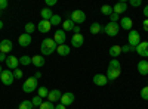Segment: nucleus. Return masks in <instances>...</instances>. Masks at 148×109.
Here are the masks:
<instances>
[{
	"mask_svg": "<svg viewBox=\"0 0 148 109\" xmlns=\"http://www.w3.org/2000/svg\"><path fill=\"white\" fill-rule=\"evenodd\" d=\"M34 106H33V102L31 100H22L21 103H19V106H18V109H33Z\"/></svg>",
	"mask_w": 148,
	"mask_h": 109,
	"instance_id": "bb28decb",
	"label": "nucleus"
},
{
	"mask_svg": "<svg viewBox=\"0 0 148 109\" xmlns=\"http://www.w3.org/2000/svg\"><path fill=\"white\" fill-rule=\"evenodd\" d=\"M3 28V21H0V30Z\"/></svg>",
	"mask_w": 148,
	"mask_h": 109,
	"instance_id": "09e8293b",
	"label": "nucleus"
},
{
	"mask_svg": "<svg viewBox=\"0 0 148 109\" xmlns=\"http://www.w3.org/2000/svg\"><path fill=\"white\" fill-rule=\"evenodd\" d=\"M40 15H42V19L43 21H51V18L53 16L52 9H49V7H43L42 12H40Z\"/></svg>",
	"mask_w": 148,
	"mask_h": 109,
	"instance_id": "b1692460",
	"label": "nucleus"
},
{
	"mask_svg": "<svg viewBox=\"0 0 148 109\" xmlns=\"http://www.w3.org/2000/svg\"><path fill=\"white\" fill-rule=\"evenodd\" d=\"M59 24H61V16L59 15H53L51 18V25L53 27V25H59Z\"/></svg>",
	"mask_w": 148,
	"mask_h": 109,
	"instance_id": "72a5a7b5",
	"label": "nucleus"
},
{
	"mask_svg": "<svg viewBox=\"0 0 148 109\" xmlns=\"http://www.w3.org/2000/svg\"><path fill=\"white\" fill-rule=\"evenodd\" d=\"M121 74V65L119 62V59H111L108 64V71H107V78L108 81H114L120 77Z\"/></svg>",
	"mask_w": 148,
	"mask_h": 109,
	"instance_id": "f257e3e1",
	"label": "nucleus"
},
{
	"mask_svg": "<svg viewBox=\"0 0 148 109\" xmlns=\"http://www.w3.org/2000/svg\"><path fill=\"white\" fill-rule=\"evenodd\" d=\"M135 52H136L139 56H142V58H148V41H141L136 46Z\"/></svg>",
	"mask_w": 148,
	"mask_h": 109,
	"instance_id": "1a4fd4ad",
	"label": "nucleus"
},
{
	"mask_svg": "<svg viewBox=\"0 0 148 109\" xmlns=\"http://www.w3.org/2000/svg\"><path fill=\"white\" fill-rule=\"evenodd\" d=\"M101 12H102L104 15L110 16L111 14H113V6H110V5H104V6L101 7Z\"/></svg>",
	"mask_w": 148,
	"mask_h": 109,
	"instance_id": "c85d7f7f",
	"label": "nucleus"
},
{
	"mask_svg": "<svg viewBox=\"0 0 148 109\" xmlns=\"http://www.w3.org/2000/svg\"><path fill=\"white\" fill-rule=\"evenodd\" d=\"M83 43H84V39H83L82 34H74L73 37H71V44H73V47H82Z\"/></svg>",
	"mask_w": 148,
	"mask_h": 109,
	"instance_id": "6ab92c4d",
	"label": "nucleus"
},
{
	"mask_svg": "<svg viewBox=\"0 0 148 109\" xmlns=\"http://www.w3.org/2000/svg\"><path fill=\"white\" fill-rule=\"evenodd\" d=\"M74 99H76V97H74V94L73 93H64L62 96H61V103H62L64 106H70V105H73L74 103Z\"/></svg>",
	"mask_w": 148,
	"mask_h": 109,
	"instance_id": "f8f14e48",
	"label": "nucleus"
},
{
	"mask_svg": "<svg viewBox=\"0 0 148 109\" xmlns=\"http://www.w3.org/2000/svg\"><path fill=\"white\" fill-rule=\"evenodd\" d=\"M14 75H15V78H18V80H21L22 78V71L21 69H15V72H14Z\"/></svg>",
	"mask_w": 148,
	"mask_h": 109,
	"instance_id": "4c0bfd02",
	"label": "nucleus"
},
{
	"mask_svg": "<svg viewBox=\"0 0 148 109\" xmlns=\"http://www.w3.org/2000/svg\"><path fill=\"white\" fill-rule=\"evenodd\" d=\"M19 64H21V65H24V66H28V65L31 64V58H30V56H27V55L21 56V58H19Z\"/></svg>",
	"mask_w": 148,
	"mask_h": 109,
	"instance_id": "cd10ccee",
	"label": "nucleus"
},
{
	"mask_svg": "<svg viewBox=\"0 0 148 109\" xmlns=\"http://www.w3.org/2000/svg\"><path fill=\"white\" fill-rule=\"evenodd\" d=\"M142 28L148 32V19H144V22H142Z\"/></svg>",
	"mask_w": 148,
	"mask_h": 109,
	"instance_id": "79ce46f5",
	"label": "nucleus"
},
{
	"mask_svg": "<svg viewBox=\"0 0 148 109\" xmlns=\"http://www.w3.org/2000/svg\"><path fill=\"white\" fill-rule=\"evenodd\" d=\"M70 46H67V44H61V46H58L56 47V52H58V55L59 56H68L70 55Z\"/></svg>",
	"mask_w": 148,
	"mask_h": 109,
	"instance_id": "4be33fe9",
	"label": "nucleus"
},
{
	"mask_svg": "<svg viewBox=\"0 0 148 109\" xmlns=\"http://www.w3.org/2000/svg\"><path fill=\"white\" fill-rule=\"evenodd\" d=\"M6 59H8V56H6L5 53H0V62H3V60L6 62Z\"/></svg>",
	"mask_w": 148,
	"mask_h": 109,
	"instance_id": "49530a36",
	"label": "nucleus"
},
{
	"mask_svg": "<svg viewBox=\"0 0 148 109\" xmlns=\"http://www.w3.org/2000/svg\"><path fill=\"white\" fill-rule=\"evenodd\" d=\"M56 43L53 41V39H45L42 41V46H40V50H42V55L43 56H49L52 55L53 52H56Z\"/></svg>",
	"mask_w": 148,
	"mask_h": 109,
	"instance_id": "f03ea898",
	"label": "nucleus"
},
{
	"mask_svg": "<svg viewBox=\"0 0 148 109\" xmlns=\"http://www.w3.org/2000/svg\"><path fill=\"white\" fill-rule=\"evenodd\" d=\"M61 96H62V93H61L58 89H53V90H51L49 91V94H47V100L49 102H58V100H61Z\"/></svg>",
	"mask_w": 148,
	"mask_h": 109,
	"instance_id": "2eb2a0df",
	"label": "nucleus"
},
{
	"mask_svg": "<svg viewBox=\"0 0 148 109\" xmlns=\"http://www.w3.org/2000/svg\"><path fill=\"white\" fill-rule=\"evenodd\" d=\"M0 15H2V10H0Z\"/></svg>",
	"mask_w": 148,
	"mask_h": 109,
	"instance_id": "3c124183",
	"label": "nucleus"
},
{
	"mask_svg": "<svg viewBox=\"0 0 148 109\" xmlns=\"http://www.w3.org/2000/svg\"><path fill=\"white\" fill-rule=\"evenodd\" d=\"M70 19L74 22V24H83L84 21H86V14L83 10H74V12H71V15H70Z\"/></svg>",
	"mask_w": 148,
	"mask_h": 109,
	"instance_id": "0eeeda50",
	"label": "nucleus"
},
{
	"mask_svg": "<svg viewBox=\"0 0 148 109\" xmlns=\"http://www.w3.org/2000/svg\"><path fill=\"white\" fill-rule=\"evenodd\" d=\"M126 9H127V5L125 2H119L117 5L113 6V12H114V14H117V15H121L123 12H126Z\"/></svg>",
	"mask_w": 148,
	"mask_h": 109,
	"instance_id": "412c9836",
	"label": "nucleus"
},
{
	"mask_svg": "<svg viewBox=\"0 0 148 109\" xmlns=\"http://www.w3.org/2000/svg\"><path fill=\"white\" fill-rule=\"evenodd\" d=\"M102 31L107 35H110V37H116V35L119 34V31H120V25H119V22H108Z\"/></svg>",
	"mask_w": 148,
	"mask_h": 109,
	"instance_id": "20e7f679",
	"label": "nucleus"
},
{
	"mask_svg": "<svg viewBox=\"0 0 148 109\" xmlns=\"http://www.w3.org/2000/svg\"><path fill=\"white\" fill-rule=\"evenodd\" d=\"M31 41H33L31 35H30V34H27V32L21 34V35H19V39H18V43H19V46H21V47H28V46L31 44Z\"/></svg>",
	"mask_w": 148,
	"mask_h": 109,
	"instance_id": "9b49d317",
	"label": "nucleus"
},
{
	"mask_svg": "<svg viewBox=\"0 0 148 109\" xmlns=\"http://www.w3.org/2000/svg\"><path fill=\"white\" fill-rule=\"evenodd\" d=\"M51 21H40L39 22V27H37V28H39V32H42V34H46V32H49V31H51Z\"/></svg>",
	"mask_w": 148,
	"mask_h": 109,
	"instance_id": "a211bd4d",
	"label": "nucleus"
},
{
	"mask_svg": "<svg viewBox=\"0 0 148 109\" xmlns=\"http://www.w3.org/2000/svg\"><path fill=\"white\" fill-rule=\"evenodd\" d=\"M104 28L101 27V24H98V22H93L92 25H90V32L92 34H99Z\"/></svg>",
	"mask_w": 148,
	"mask_h": 109,
	"instance_id": "a878e982",
	"label": "nucleus"
},
{
	"mask_svg": "<svg viewBox=\"0 0 148 109\" xmlns=\"http://www.w3.org/2000/svg\"><path fill=\"white\" fill-rule=\"evenodd\" d=\"M62 28H64V31L67 32V31H73V28H74V22L68 18V19H65L64 22H62Z\"/></svg>",
	"mask_w": 148,
	"mask_h": 109,
	"instance_id": "393cba45",
	"label": "nucleus"
},
{
	"mask_svg": "<svg viewBox=\"0 0 148 109\" xmlns=\"http://www.w3.org/2000/svg\"><path fill=\"white\" fill-rule=\"evenodd\" d=\"M136 69H138V72H139L141 75H144V77H145V75H148V60H145V59L139 60Z\"/></svg>",
	"mask_w": 148,
	"mask_h": 109,
	"instance_id": "dca6fc26",
	"label": "nucleus"
},
{
	"mask_svg": "<svg viewBox=\"0 0 148 109\" xmlns=\"http://www.w3.org/2000/svg\"><path fill=\"white\" fill-rule=\"evenodd\" d=\"M65 40H67L65 31H64V30H56V31H55V35H53V41L56 43V46L65 44Z\"/></svg>",
	"mask_w": 148,
	"mask_h": 109,
	"instance_id": "6e6552de",
	"label": "nucleus"
},
{
	"mask_svg": "<svg viewBox=\"0 0 148 109\" xmlns=\"http://www.w3.org/2000/svg\"><path fill=\"white\" fill-rule=\"evenodd\" d=\"M39 109H55V105L52 103V102H43L40 106H39Z\"/></svg>",
	"mask_w": 148,
	"mask_h": 109,
	"instance_id": "7c9ffc66",
	"label": "nucleus"
},
{
	"mask_svg": "<svg viewBox=\"0 0 148 109\" xmlns=\"http://www.w3.org/2000/svg\"><path fill=\"white\" fill-rule=\"evenodd\" d=\"M22 90L25 91V93H34L37 90V80L34 77L27 78V81L22 84Z\"/></svg>",
	"mask_w": 148,
	"mask_h": 109,
	"instance_id": "39448f33",
	"label": "nucleus"
},
{
	"mask_svg": "<svg viewBox=\"0 0 148 109\" xmlns=\"http://www.w3.org/2000/svg\"><path fill=\"white\" fill-rule=\"evenodd\" d=\"M12 41L10 40H2L0 41V53H9L10 50H12Z\"/></svg>",
	"mask_w": 148,
	"mask_h": 109,
	"instance_id": "f3484780",
	"label": "nucleus"
},
{
	"mask_svg": "<svg viewBox=\"0 0 148 109\" xmlns=\"http://www.w3.org/2000/svg\"><path fill=\"white\" fill-rule=\"evenodd\" d=\"M31 102H33V106H40V105L43 103V99L40 97L39 94H36L34 97H33V100H31Z\"/></svg>",
	"mask_w": 148,
	"mask_h": 109,
	"instance_id": "2f4dec72",
	"label": "nucleus"
},
{
	"mask_svg": "<svg viewBox=\"0 0 148 109\" xmlns=\"http://www.w3.org/2000/svg\"><path fill=\"white\" fill-rule=\"evenodd\" d=\"M129 3H130V6H132V7H138V6H141V5H142L141 0H130Z\"/></svg>",
	"mask_w": 148,
	"mask_h": 109,
	"instance_id": "e433bc0d",
	"label": "nucleus"
},
{
	"mask_svg": "<svg viewBox=\"0 0 148 109\" xmlns=\"http://www.w3.org/2000/svg\"><path fill=\"white\" fill-rule=\"evenodd\" d=\"M108 83H110V81H108L107 75H102V74H96V75H93V84H95V86L104 87V86H107Z\"/></svg>",
	"mask_w": 148,
	"mask_h": 109,
	"instance_id": "9d476101",
	"label": "nucleus"
},
{
	"mask_svg": "<svg viewBox=\"0 0 148 109\" xmlns=\"http://www.w3.org/2000/svg\"><path fill=\"white\" fill-rule=\"evenodd\" d=\"M141 97L144 99V100H148V86H145V87H142L141 89Z\"/></svg>",
	"mask_w": 148,
	"mask_h": 109,
	"instance_id": "f704fd0d",
	"label": "nucleus"
},
{
	"mask_svg": "<svg viewBox=\"0 0 148 109\" xmlns=\"http://www.w3.org/2000/svg\"><path fill=\"white\" fill-rule=\"evenodd\" d=\"M73 31H74V34H80V27H79V25H74Z\"/></svg>",
	"mask_w": 148,
	"mask_h": 109,
	"instance_id": "a18cd8bd",
	"label": "nucleus"
},
{
	"mask_svg": "<svg viewBox=\"0 0 148 109\" xmlns=\"http://www.w3.org/2000/svg\"><path fill=\"white\" fill-rule=\"evenodd\" d=\"M119 19H120V15L114 14V12L110 15V22H119Z\"/></svg>",
	"mask_w": 148,
	"mask_h": 109,
	"instance_id": "c9c22d12",
	"label": "nucleus"
},
{
	"mask_svg": "<svg viewBox=\"0 0 148 109\" xmlns=\"http://www.w3.org/2000/svg\"><path fill=\"white\" fill-rule=\"evenodd\" d=\"M55 5H56V0H46V7L51 9V7L55 6Z\"/></svg>",
	"mask_w": 148,
	"mask_h": 109,
	"instance_id": "58836bf2",
	"label": "nucleus"
},
{
	"mask_svg": "<svg viewBox=\"0 0 148 109\" xmlns=\"http://www.w3.org/2000/svg\"><path fill=\"white\" fill-rule=\"evenodd\" d=\"M55 109H67V106H64L62 103H59V105H56V106H55Z\"/></svg>",
	"mask_w": 148,
	"mask_h": 109,
	"instance_id": "de8ad7c7",
	"label": "nucleus"
},
{
	"mask_svg": "<svg viewBox=\"0 0 148 109\" xmlns=\"http://www.w3.org/2000/svg\"><path fill=\"white\" fill-rule=\"evenodd\" d=\"M34 78H36L37 81H39V80L42 78V72H39V71H37V72H36V74H34Z\"/></svg>",
	"mask_w": 148,
	"mask_h": 109,
	"instance_id": "c03bdc74",
	"label": "nucleus"
},
{
	"mask_svg": "<svg viewBox=\"0 0 148 109\" xmlns=\"http://www.w3.org/2000/svg\"><path fill=\"white\" fill-rule=\"evenodd\" d=\"M142 14H144V16H145V19H148V5L144 7V12H142Z\"/></svg>",
	"mask_w": 148,
	"mask_h": 109,
	"instance_id": "37998d69",
	"label": "nucleus"
},
{
	"mask_svg": "<svg viewBox=\"0 0 148 109\" xmlns=\"http://www.w3.org/2000/svg\"><path fill=\"white\" fill-rule=\"evenodd\" d=\"M127 43L130 46V52H133L135 49H136V46L141 43V35L136 30H132L129 31V35H127Z\"/></svg>",
	"mask_w": 148,
	"mask_h": 109,
	"instance_id": "7ed1b4c3",
	"label": "nucleus"
},
{
	"mask_svg": "<svg viewBox=\"0 0 148 109\" xmlns=\"http://www.w3.org/2000/svg\"><path fill=\"white\" fill-rule=\"evenodd\" d=\"M31 64H33V65H36L37 68L43 66V65L46 64L45 56H43V55H36V56H33V58H31Z\"/></svg>",
	"mask_w": 148,
	"mask_h": 109,
	"instance_id": "aec40b11",
	"label": "nucleus"
},
{
	"mask_svg": "<svg viewBox=\"0 0 148 109\" xmlns=\"http://www.w3.org/2000/svg\"><path fill=\"white\" fill-rule=\"evenodd\" d=\"M2 71H3V68H2V66H0V74H2Z\"/></svg>",
	"mask_w": 148,
	"mask_h": 109,
	"instance_id": "8fccbe9b",
	"label": "nucleus"
},
{
	"mask_svg": "<svg viewBox=\"0 0 148 109\" xmlns=\"http://www.w3.org/2000/svg\"><path fill=\"white\" fill-rule=\"evenodd\" d=\"M119 25L123 28V30H127V31H132V27H133V21L129 18V16H123L119 22Z\"/></svg>",
	"mask_w": 148,
	"mask_h": 109,
	"instance_id": "ddd939ff",
	"label": "nucleus"
},
{
	"mask_svg": "<svg viewBox=\"0 0 148 109\" xmlns=\"http://www.w3.org/2000/svg\"><path fill=\"white\" fill-rule=\"evenodd\" d=\"M127 52H130V46L127 44V46H121V53H127Z\"/></svg>",
	"mask_w": 148,
	"mask_h": 109,
	"instance_id": "a19ab883",
	"label": "nucleus"
},
{
	"mask_svg": "<svg viewBox=\"0 0 148 109\" xmlns=\"http://www.w3.org/2000/svg\"><path fill=\"white\" fill-rule=\"evenodd\" d=\"M0 80H2V83L5 84V86H10V84H14L15 81V75L14 72L6 69V71H2V74H0Z\"/></svg>",
	"mask_w": 148,
	"mask_h": 109,
	"instance_id": "423d86ee",
	"label": "nucleus"
},
{
	"mask_svg": "<svg viewBox=\"0 0 148 109\" xmlns=\"http://www.w3.org/2000/svg\"><path fill=\"white\" fill-rule=\"evenodd\" d=\"M36 28H37V27L34 25L33 22H27V24H25V32H27V34H30V35L36 31Z\"/></svg>",
	"mask_w": 148,
	"mask_h": 109,
	"instance_id": "c756f323",
	"label": "nucleus"
},
{
	"mask_svg": "<svg viewBox=\"0 0 148 109\" xmlns=\"http://www.w3.org/2000/svg\"><path fill=\"white\" fill-rule=\"evenodd\" d=\"M120 55H121V46L116 44V46H113V47H110V56L113 58V59L119 58Z\"/></svg>",
	"mask_w": 148,
	"mask_h": 109,
	"instance_id": "5701e85b",
	"label": "nucleus"
},
{
	"mask_svg": "<svg viewBox=\"0 0 148 109\" xmlns=\"http://www.w3.org/2000/svg\"><path fill=\"white\" fill-rule=\"evenodd\" d=\"M8 7V0H0V10H5Z\"/></svg>",
	"mask_w": 148,
	"mask_h": 109,
	"instance_id": "ea45409f",
	"label": "nucleus"
},
{
	"mask_svg": "<svg viewBox=\"0 0 148 109\" xmlns=\"http://www.w3.org/2000/svg\"><path fill=\"white\" fill-rule=\"evenodd\" d=\"M47 94H49V90H47V87H39V96L43 99V97H47Z\"/></svg>",
	"mask_w": 148,
	"mask_h": 109,
	"instance_id": "473e14b6",
	"label": "nucleus"
},
{
	"mask_svg": "<svg viewBox=\"0 0 148 109\" xmlns=\"http://www.w3.org/2000/svg\"><path fill=\"white\" fill-rule=\"evenodd\" d=\"M18 65H19V59L16 56H8L6 59V66L9 69H18Z\"/></svg>",
	"mask_w": 148,
	"mask_h": 109,
	"instance_id": "4468645a",
	"label": "nucleus"
}]
</instances>
